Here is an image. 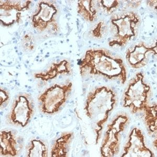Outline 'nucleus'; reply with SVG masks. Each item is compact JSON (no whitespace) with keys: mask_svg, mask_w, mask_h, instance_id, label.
Here are the masks:
<instances>
[{"mask_svg":"<svg viewBox=\"0 0 157 157\" xmlns=\"http://www.w3.org/2000/svg\"><path fill=\"white\" fill-rule=\"evenodd\" d=\"M151 87L145 82L141 72L136 74L126 88L123 97V106L132 114L143 111L149 105Z\"/></svg>","mask_w":157,"mask_h":157,"instance_id":"obj_5","label":"nucleus"},{"mask_svg":"<svg viewBox=\"0 0 157 157\" xmlns=\"http://www.w3.org/2000/svg\"><path fill=\"white\" fill-rule=\"evenodd\" d=\"M22 46L25 50L32 51L35 48V42L33 36L26 34L22 39Z\"/></svg>","mask_w":157,"mask_h":157,"instance_id":"obj_20","label":"nucleus"},{"mask_svg":"<svg viewBox=\"0 0 157 157\" xmlns=\"http://www.w3.org/2000/svg\"><path fill=\"white\" fill-rule=\"evenodd\" d=\"M82 77L100 76L125 84L127 71L123 59L104 48L90 49L86 52L79 63Z\"/></svg>","mask_w":157,"mask_h":157,"instance_id":"obj_1","label":"nucleus"},{"mask_svg":"<svg viewBox=\"0 0 157 157\" xmlns=\"http://www.w3.org/2000/svg\"><path fill=\"white\" fill-rule=\"evenodd\" d=\"M32 1H0V21L3 27H10L22 21L24 12L30 9Z\"/></svg>","mask_w":157,"mask_h":157,"instance_id":"obj_9","label":"nucleus"},{"mask_svg":"<svg viewBox=\"0 0 157 157\" xmlns=\"http://www.w3.org/2000/svg\"><path fill=\"white\" fill-rule=\"evenodd\" d=\"M26 157H48L47 146L41 140L32 139L26 149Z\"/></svg>","mask_w":157,"mask_h":157,"instance_id":"obj_17","label":"nucleus"},{"mask_svg":"<svg viewBox=\"0 0 157 157\" xmlns=\"http://www.w3.org/2000/svg\"><path fill=\"white\" fill-rule=\"evenodd\" d=\"M0 154L2 157L17 156L23 147V141L13 130H2L0 134Z\"/></svg>","mask_w":157,"mask_h":157,"instance_id":"obj_12","label":"nucleus"},{"mask_svg":"<svg viewBox=\"0 0 157 157\" xmlns=\"http://www.w3.org/2000/svg\"><path fill=\"white\" fill-rule=\"evenodd\" d=\"M72 86V83L70 82L66 84H54L47 88L38 97L41 112L49 115L58 112L68 100Z\"/></svg>","mask_w":157,"mask_h":157,"instance_id":"obj_7","label":"nucleus"},{"mask_svg":"<svg viewBox=\"0 0 157 157\" xmlns=\"http://www.w3.org/2000/svg\"><path fill=\"white\" fill-rule=\"evenodd\" d=\"M108 32V26L104 21L98 22L93 26L90 32V36L94 39H102L105 36Z\"/></svg>","mask_w":157,"mask_h":157,"instance_id":"obj_19","label":"nucleus"},{"mask_svg":"<svg viewBox=\"0 0 157 157\" xmlns=\"http://www.w3.org/2000/svg\"><path fill=\"white\" fill-rule=\"evenodd\" d=\"M121 157H155L154 152L146 145L145 136L141 129L134 127L130 131Z\"/></svg>","mask_w":157,"mask_h":157,"instance_id":"obj_11","label":"nucleus"},{"mask_svg":"<svg viewBox=\"0 0 157 157\" xmlns=\"http://www.w3.org/2000/svg\"><path fill=\"white\" fill-rule=\"evenodd\" d=\"M127 6L130 8H137L141 4V1H127Z\"/></svg>","mask_w":157,"mask_h":157,"instance_id":"obj_22","label":"nucleus"},{"mask_svg":"<svg viewBox=\"0 0 157 157\" xmlns=\"http://www.w3.org/2000/svg\"><path fill=\"white\" fill-rule=\"evenodd\" d=\"M34 101L28 93H20L13 101L6 116L7 124L16 127H25L34 116Z\"/></svg>","mask_w":157,"mask_h":157,"instance_id":"obj_8","label":"nucleus"},{"mask_svg":"<svg viewBox=\"0 0 157 157\" xmlns=\"http://www.w3.org/2000/svg\"><path fill=\"white\" fill-rule=\"evenodd\" d=\"M157 55V45L148 46L144 41H140L131 47L126 52L125 58L127 64L134 69L146 66L151 56Z\"/></svg>","mask_w":157,"mask_h":157,"instance_id":"obj_10","label":"nucleus"},{"mask_svg":"<svg viewBox=\"0 0 157 157\" xmlns=\"http://www.w3.org/2000/svg\"><path fill=\"white\" fill-rule=\"evenodd\" d=\"M157 104L149 105L143 111L144 121L150 135H156L157 131Z\"/></svg>","mask_w":157,"mask_h":157,"instance_id":"obj_16","label":"nucleus"},{"mask_svg":"<svg viewBox=\"0 0 157 157\" xmlns=\"http://www.w3.org/2000/svg\"><path fill=\"white\" fill-rule=\"evenodd\" d=\"M97 1L81 0L77 2V13L86 21L93 23L98 17Z\"/></svg>","mask_w":157,"mask_h":157,"instance_id":"obj_14","label":"nucleus"},{"mask_svg":"<svg viewBox=\"0 0 157 157\" xmlns=\"http://www.w3.org/2000/svg\"><path fill=\"white\" fill-rule=\"evenodd\" d=\"M72 72L71 63L66 59L52 63L45 71L34 74L35 78L48 82L60 75H70Z\"/></svg>","mask_w":157,"mask_h":157,"instance_id":"obj_13","label":"nucleus"},{"mask_svg":"<svg viewBox=\"0 0 157 157\" xmlns=\"http://www.w3.org/2000/svg\"><path fill=\"white\" fill-rule=\"evenodd\" d=\"M121 1H97L98 9L101 10L104 13L111 15L120 7Z\"/></svg>","mask_w":157,"mask_h":157,"instance_id":"obj_18","label":"nucleus"},{"mask_svg":"<svg viewBox=\"0 0 157 157\" xmlns=\"http://www.w3.org/2000/svg\"><path fill=\"white\" fill-rule=\"evenodd\" d=\"M141 18L137 13L127 11L118 13L111 17L109 29L112 36L109 46L123 47L138 36Z\"/></svg>","mask_w":157,"mask_h":157,"instance_id":"obj_3","label":"nucleus"},{"mask_svg":"<svg viewBox=\"0 0 157 157\" xmlns=\"http://www.w3.org/2000/svg\"><path fill=\"white\" fill-rule=\"evenodd\" d=\"M10 100V94L9 92L6 90L1 88V91H0V106L1 107H4V105L8 103V101Z\"/></svg>","mask_w":157,"mask_h":157,"instance_id":"obj_21","label":"nucleus"},{"mask_svg":"<svg viewBox=\"0 0 157 157\" xmlns=\"http://www.w3.org/2000/svg\"><path fill=\"white\" fill-rule=\"evenodd\" d=\"M117 100L116 93L106 86L97 87L88 93L84 110L96 134V145L102 136L109 116L116 106Z\"/></svg>","mask_w":157,"mask_h":157,"instance_id":"obj_2","label":"nucleus"},{"mask_svg":"<svg viewBox=\"0 0 157 157\" xmlns=\"http://www.w3.org/2000/svg\"><path fill=\"white\" fill-rule=\"evenodd\" d=\"M73 132H63L56 140L52 146L50 157H68L70 145L73 139Z\"/></svg>","mask_w":157,"mask_h":157,"instance_id":"obj_15","label":"nucleus"},{"mask_svg":"<svg viewBox=\"0 0 157 157\" xmlns=\"http://www.w3.org/2000/svg\"><path fill=\"white\" fill-rule=\"evenodd\" d=\"M59 14V7L54 1H39L30 17V23L39 34L57 35L60 29Z\"/></svg>","mask_w":157,"mask_h":157,"instance_id":"obj_4","label":"nucleus"},{"mask_svg":"<svg viewBox=\"0 0 157 157\" xmlns=\"http://www.w3.org/2000/svg\"><path fill=\"white\" fill-rule=\"evenodd\" d=\"M129 121L128 116L122 113L117 115L107 125L100 147L101 157H114L118 154L121 137Z\"/></svg>","mask_w":157,"mask_h":157,"instance_id":"obj_6","label":"nucleus"}]
</instances>
